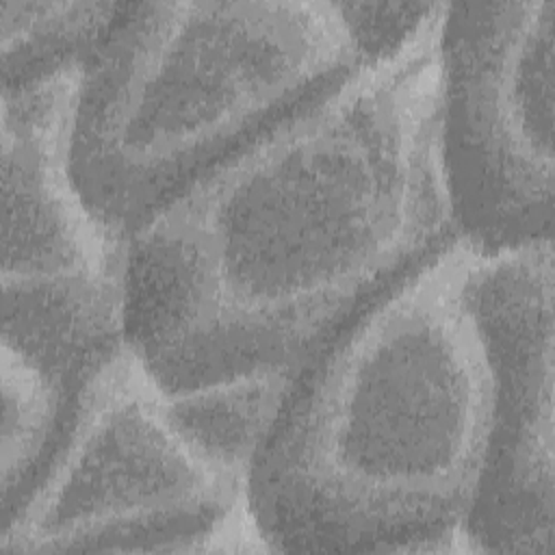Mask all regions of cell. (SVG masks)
<instances>
[{
  "label": "cell",
  "mask_w": 555,
  "mask_h": 555,
  "mask_svg": "<svg viewBox=\"0 0 555 555\" xmlns=\"http://www.w3.org/2000/svg\"><path fill=\"white\" fill-rule=\"evenodd\" d=\"M451 243L345 325L288 384L245 499L278 553L475 551L492 371Z\"/></svg>",
  "instance_id": "cell-2"
},
{
  "label": "cell",
  "mask_w": 555,
  "mask_h": 555,
  "mask_svg": "<svg viewBox=\"0 0 555 555\" xmlns=\"http://www.w3.org/2000/svg\"><path fill=\"white\" fill-rule=\"evenodd\" d=\"M128 2L0 0L2 89L85 65Z\"/></svg>",
  "instance_id": "cell-8"
},
{
  "label": "cell",
  "mask_w": 555,
  "mask_h": 555,
  "mask_svg": "<svg viewBox=\"0 0 555 555\" xmlns=\"http://www.w3.org/2000/svg\"><path fill=\"white\" fill-rule=\"evenodd\" d=\"M553 0L447 2L440 158L460 238L481 256L553 238Z\"/></svg>",
  "instance_id": "cell-6"
},
{
  "label": "cell",
  "mask_w": 555,
  "mask_h": 555,
  "mask_svg": "<svg viewBox=\"0 0 555 555\" xmlns=\"http://www.w3.org/2000/svg\"><path fill=\"white\" fill-rule=\"evenodd\" d=\"M2 509H7L50 451L72 390L24 358L20 351L2 345Z\"/></svg>",
  "instance_id": "cell-9"
},
{
  "label": "cell",
  "mask_w": 555,
  "mask_h": 555,
  "mask_svg": "<svg viewBox=\"0 0 555 555\" xmlns=\"http://www.w3.org/2000/svg\"><path fill=\"white\" fill-rule=\"evenodd\" d=\"M362 63L336 2H128L82 65L69 167L130 236L197 178Z\"/></svg>",
  "instance_id": "cell-3"
},
{
  "label": "cell",
  "mask_w": 555,
  "mask_h": 555,
  "mask_svg": "<svg viewBox=\"0 0 555 555\" xmlns=\"http://www.w3.org/2000/svg\"><path fill=\"white\" fill-rule=\"evenodd\" d=\"M362 63L397 50L438 7V2H336Z\"/></svg>",
  "instance_id": "cell-10"
},
{
  "label": "cell",
  "mask_w": 555,
  "mask_h": 555,
  "mask_svg": "<svg viewBox=\"0 0 555 555\" xmlns=\"http://www.w3.org/2000/svg\"><path fill=\"white\" fill-rule=\"evenodd\" d=\"M466 297L492 371V416L464 522L479 553L555 551L553 238L481 256Z\"/></svg>",
  "instance_id": "cell-7"
},
{
  "label": "cell",
  "mask_w": 555,
  "mask_h": 555,
  "mask_svg": "<svg viewBox=\"0 0 555 555\" xmlns=\"http://www.w3.org/2000/svg\"><path fill=\"white\" fill-rule=\"evenodd\" d=\"M444 7L130 236L126 343L169 395L280 403L345 325L460 238L440 158Z\"/></svg>",
  "instance_id": "cell-1"
},
{
  "label": "cell",
  "mask_w": 555,
  "mask_h": 555,
  "mask_svg": "<svg viewBox=\"0 0 555 555\" xmlns=\"http://www.w3.org/2000/svg\"><path fill=\"white\" fill-rule=\"evenodd\" d=\"M82 65L2 89V345L72 392L126 343L128 241L82 199L69 139Z\"/></svg>",
  "instance_id": "cell-5"
},
{
  "label": "cell",
  "mask_w": 555,
  "mask_h": 555,
  "mask_svg": "<svg viewBox=\"0 0 555 555\" xmlns=\"http://www.w3.org/2000/svg\"><path fill=\"white\" fill-rule=\"evenodd\" d=\"M245 477L121 343L78 384L43 462L2 509L0 551H247L243 538L267 551Z\"/></svg>",
  "instance_id": "cell-4"
}]
</instances>
